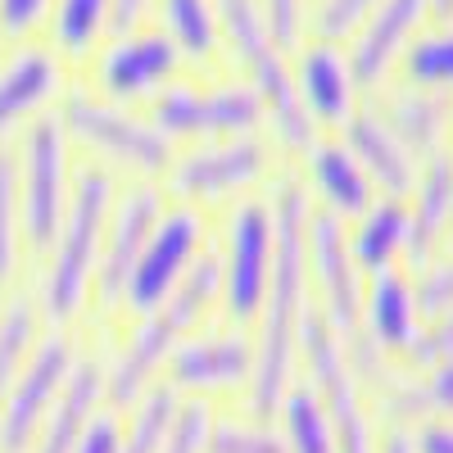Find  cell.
Wrapping results in <instances>:
<instances>
[{
	"instance_id": "cell-43",
	"label": "cell",
	"mask_w": 453,
	"mask_h": 453,
	"mask_svg": "<svg viewBox=\"0 0 453 453\" xmlns=\"http://www.w3.org/2000/svg\"><path fill=\"white\" fill-rule=\"evenodd\" d=\"M412 440V453H453V422H422Z\"/></svg>"
},
{
	"instance_id": "cell-7",
	"label": "cell",
	"mask_w": 453,
	"mask_h": 453,
	"mask_svg": "<svg viewBox=\"0 0 453 453\" xmlns=\"http://www.w3.org/2000/svg\"><path fill=\"white\" fill-rule=\"evenodd\" d=\"M73 177H68V132L59 113H42L23 136V177H19V204H23V236L36 254H50L59 222L68 213Z\"/></svg>"
},
{
	"instance_id": "cell-13",
	"label": "cell",
	"mask_w": 453,
	"mask_h": 453,
	"mask_svg": "<svg viewBox=\"0 0 453 453\" xmlns=\"http://www.w3.org/2000/svg\"><path fill=\"white\" fill-rule=\"evenodd\" d=\"M164 213V196L150 181H136L113 196L104 218V241H100V268H96V299L100 304H123V290L132 277V263L145 250L150 232Z\"/></svg>"
},
{
	"instance_id": "cell-11",
	"label": "cell",
	"mask_w": 453,
	"mask_h": 453,
	"mask_svg": "<svg viewBox=\"0 0 453 453\" xmlns=\"http://www.w3.org/2000/svg\"><path fill=\"white\" fill-rule=\"evenodd\" d=\"M73 363H78V349H73V340L64 331L36 340L27 349L19 376L5 390V403H0V453H27L32 449L55 395L68 381Z\"/></svg>"
},
{
	"instance_id": "cell-45",
	"label": "cell",
	"mask_w": 453,
	"mask_h": 453,
	"mask_svg": "<svg viewBox=\"0 0 453 453\" xmlns=\"http://www.w3.org/2000/svg\"><path fill=\"white\" fill-rule=\"evenodd\" d=\"M381 453H412V440H408V431H386V440H381Z\"/></svg>"
},
{
	"instance_id": "cell-29",
	"label": "cell",
	"mask_w": 453,
	"mask_h": 453,
	"mask_svg": "<svg viewBox=\"0 0 453 453\" xmlns=\"http://www.w3.org/2000/svg\"><path fill=\"white\" fill-rule=\"evenodd\" d=\"M281 418H286V453H335V435L326 422V408L309 386H290L281 399Z\"/></svg>"
},
{
	"instance_id": "cell-22",
	"label": "cell",
	"mask_w": 453,
	"mask_h": 453,
	"mask_svg": "<svg viewBox=\"0 0 453 453\" xmlns=\"http://www.w3.org/2000/svg\"><path fill=\"white\" fill-rule=\"evenodd\" d=\"M412 204H408V268L412 273H422L440 236H444V226H449V200H453V155L449 150H440V155L426 159L422 177L412 181Z\"/></svg>"
},
{
	"instance_id": "cell-46",
	"label": "cell",
	"mask_w": 453,
	"mask_h": 453,
	"mask_svg": "<svg viewBox=\"0 0 453 453\" xmlns=\"http://www.w3.org/2000/svg\"><path fill=\"white\" fill-rule=\"evenodd\" d=\"M431 10L435 14H453V0H431Z\"/></svg>"
},
{
	"instance_id": "cell-37",
	"label": "cell",
	"mask_w": 453,
	"mask_h": 453,
	"mask_svg": "<svg viewBox=\"0 0 453 453\" xmlns=\"http://www.w3.org/2000/svg\"><path fill=\"white\" fill-rule=\"evenodd\" d=\"M376 5H381V0H322V10H318L322 42H340L345 32H358Z\"/></svg>"
},
{
	"instance_id": "cell-27",
	"label": "cell",
	"mask_w": 453,
	"mask_h": 453,
	"mask_svg": "<svg viewBox=\"0 0 453 453\" xmlns=\"http://www.w3.org/2000/svg\"><path fill=\"white\" fill-rule=\"evenodd\" d=\"M381 408L390 422H408V418H453V358L431 363L426 376H386L381 386Z\"/></svg>"
},
{
	"instance_id": "cell-24",
	"label": "cell",
	"mask_w": 453,
	"mask_h": 453,
	"mask_svg": "<svg viewBox=\"0 0 453 453\" xmlns=\"http://www.w3.org/2000/svg\"><path fill=\"white\" fill-rule=\"evenodd\" d=\"M309 155V173H313V186H318V196L326 200V213L331 218H358L372 209V191L376 186L367 181V173L358 168V159L349 155L345 145H309L304 150Z\"/></svg>"
},
{
	"instance_id": "cell-26",
	"label": "cell",
	"mask_w": 453,
	"mask_h": 453,
	"mask_svg": "<svg viewBox=\"0 0 453 453\" xmlns=\"http://www.w3.org/2000/svg\"><path fill=\"white\" fill-rule=\"evenodd\" d=\"M408 250V204L386 196L372 200L367 213H358V232L349 236V254L358 263V273H390L395 258Z\"/></svg>"
},
{
	"instance_id": "cell-4",
	"label": "cell",
	"mask_w": 453,
	"mask_h": 453,
	"mask_svg": "<svg viewBox=\"0 0 453 453\" xmlns=\"http://www.w3.org/2000/svg\"><path fill=\"white\" fill-rule=\"evenodd\" d=\"M218 32L226 36L232 55L250 68L254 96L263 100V113L273 119V132L286 150H309L313 145V119L304 113L295 96V78L281 59V46L273 42L268 23L258 14V0H213Z\"/></svg>"
},
{
	"instance_id": "cell-20",
	"label": "cell",
	"mask_w": 453,
	"mask_h": 453,
	"mask_svg": "<svg viewBox=\"0 0 453 453\" xmlns=\"http://www.w3.org/2000/svg\"><path fill=\"white\" fill-rule=\"evenodd\" d=\"M100 399H104V367L96 358H78L27 453H73L78 440L87 435V426L96 422Z\"/></svg>"
},
{
	"instance_id": "cell-44",
	"label": "cell",
	"mask_w": 453,
	"mask_h": 453,
	"mask_svg": "<svg viewBox=\"0 0 453 453\" xmlns=\"http://www.w3.org/2000/svg\"><path fill=\"white\" fill-rule=\"evenodd\" d=\"M145 10H150V0H113V5H109V27L119 36H127L145 19Z\"/></svg>"
},
{
	"instance_id": "cell-1",
	"label": "cell",
	"mask_w": 453,
	"mask_h": 453,
	"mask_svg": "<svg viewBox=\"0 0 453 453\" xmlns=\"http://www.w3.org/2000/svg\"><path fill=\"white\" fill-rule=\"evenodd\" d=\"M304 226H309V196L295 181H281L273 196V277L268 295L258 309V340H254V372H250V408L254 418H273L290 390L295 372V345H299V322H304L309 295V250H304Z\"/></svg>"
},
{
	"instance_id": "cell-42",
	"label": "cell",
	"mask_w": 453,
	"mask_h": 453,
	"mask_svg": "<svg viewBox=\"0 0 453 453\" xmlns=\"http://www.w3.org/2000/svg\"><path fill=\"white\" fill-rule=\"evenodd\" d=\"M119 440H123L119 422H113L109 412H96V422L87 426V435L78 440V449H73V453H119Z\"/></svg>"
},
{
	"instance_id": "cell-36",
	"label": "cell",
	"mask_w": 453,
	"mask_h": 453,
	"mask_svg": "<svg viewBox=\"0 0 453 453\" xmlns=\"http://www.w3.org/2000/svg\"><path fill=\"white\" fill-rule=\"evenodd\" d=\"M209 426H213L209 403H204V399H181L177 412H173V426H168L159 453H204Z\"/></svg>"
},
{
	"instance_id": "cell-3",
	"label": "cell",
	"mask_w": 453,
	"mask_h": 453,
	"mask_svg": "<svg viewBox=\"0 0 453 453\" xmlns=\"http://www.w3.org/2000/svg\"><path fill=\"white\" fill-rule=\"evenodd\" d=\"M213 304H218V254H200L191 263V273H186V281L155 313L141 318L136 335L127 340V349L113 358V367H104V399L113 408H132L150 386H155V372L173 358V349L200 326V318Z\"/></svg>"
},
{
	"instance_id": "cell-8",
	"label": "cell",
	"mask_w": 453,
	"mask_h": 453,
	"mask_svg": "<svg viewBox=\"0 0 453 453\" xmlns=\"http://www.w3.org/2000/svg\"><path fill=\"white\" fill-rule=\"evenodd\" d=\"M59 123H64L68 141H82L96 155L123 164L141 177H164L173 168V145H168V136L155 132V123L136 119V113H127L119 104H104L87 91H73L64 100Z\"/></svg>"
},
{
	"instance_id": "cell-31",
	"label": "cell",
	"mask_w": 453,
	"mask_h": 453,
	"mask_svg": "<svg viewBox=\"0 0 453 453\" xmlns=\"http://www.w3.org/2000/svg\"><path fill=\"white\" fill-rule=\"evenodd\" d=\"M177 403H181V395L173 390V386H150L132 408V426H127V435L119 440V453H159L164 449V435H168V426H173V412H177Z\"/></svg>"
},
{
	"instance_id": "cell-9",
	"label": "cell",
	"mask_w": 453,
	"mask_h": 453,
	"mask_svg": "<svg viewBox=\"0 0 453 453\" xmlns=\"http://www.w3.org/2000/svg\"><path fill=\"white\" fill-rule=\"evenodd\" d=\"M150 123L159 136H181V141H236L250 136L263 123V100L254 87H168L155 104H150Z\"/></svg>"
},
{
	"instance_id": "cell-33",
	"label": "cell",
	"mask_w": 453,
	"mask_h": 453,
	"mask_svg": "<svg viewBox=\"0 0 453 453\" xmlns=\"http://www.w3.org/2000/svg\"><path fill=\"white\" fill-rule=\"evenodd\" d=\"M109 5L113 0H59L55 5V46L64 55H87L100 32L109 27Z\"/></svg>"
},
{
	"instance_id": "cell-10",
	"label": "cell",
	"mask_w": 453,
	"mask_h": 453,
	"mask_svg": "<svg viewBox=\"0 0 453 453\" xmlns=\"http://www.w3.org/2000/svg\"><path fill=\"white\" fill-rule=\"evenodd\" d=\"M200 254H204V218L191 204L164 209L155 232H150V241H145V250L132 263V277H127V290H123L127 313H136V318L155 313L186 281V273H191V263Z\"/></svg>"
},
{
	"instance_id": "cell-14",
	"label": "cell",
	"mask_w": 453,
	"mask_h": 453,
	"mask_svg": "<svg viewBox=\"0 0 453 453\" xmlns=\"http://www.w3.org/2000/svg\"><path fill=\"white\" fill-rule=\"evenodd\" d=\"M168 173H173V191L186 204L222 200V196L245 191V186H254L263 173H268V150H263L254 136L213 141V145L196 150V155L177 159Z\"/></svg>"
},
{
	"instance_id": "cell-17",
	"label": "cell",
	"mask_w": 453,
	"mask_h": 453,
	"mask_svg": "<svg viewBox=\"0 0 453 453\" xmlns=\"http://www.w3.org/2000/svg\"><path fill=\"white\" fill-rule=\"evenodd\" d=\"M422 309H418V286H412L403 273H376L363 290V309H358V340L376 354H408L412 340L422 331Z\"/></svg>"
},
{
	"instance_id": "cell-35",
	"label": "cell",
	"mask_w": 453,
	"mask_h": 453,
	"mask_svg": "<svg viewBox=\"0 0 453 453\" xmlns=\"http://www.w3.org/2000/svg\"><path fill=\"white\" fill-rule=\"evenodd\" d=\"M204 453H286V444L263 422H232V418H222V422L209 426Z\"/></svg>"
},
{
	"instance_id": "cell-32",
	"label": "cell",
	"mask_w": 453,
	"mask_h": 453,
	"mask_svg": "<svg viewBox=\"0 0 453 453\" xmlns=\"http://www.w3.org/2000/svg\"><path fill=\"white\" fill-rule=\"evenodd\" d=\"M23 258V204H19V159L0 145V290L19 273Z\"/></svg>"
},
{
	"instance_id": "cell-16",
	"label": "cell",
	"mask_w": 453,
	"mask_h": 453,
	"mask_svg": "<svg viewBox=\"0 0 453 453\" xmlns=\"http://www.w3.org/2000/svg\"><path fill=\"white\" fill-rule=\"evenodd\" d=\"M181 55L164 32H127L100 59V87L113 100H145L173 82Z\"/></svg>"
},
{
	"instance_id": "cell-23",
	"label": "cell",
	"mask_w": 453,
	"mask_h": 453,
	"mask_svg": "<svg viewBox=\"0 0 453 453\" xmlns=\"http://www.w3.org/2000/svg\"><path fill=\"white\" fill-rule=\"evenodd\" d=\"M349 155L358 159V168L367 173L372 186H381L386 196L395 200H408L412 181H418V159L408 155V150L395 141V132L381 123V113H349Z\"/></svg>"
},
{
	"instance_id": "cell-6",
	"label": "cell",
	"mask_w": 453,
	"mask_h": 453,
	"mask_svg": "<svg viewBox=\"0 0 453 453\" xmlns=\"http://www.w3.org/2000/svg\"><path fill=\"white\" fill-rule=\"evenodd\" d=\"M273 277V209L263 200H241L226 218L218 254V304L232 326H250L263 309Z\"/></svg>"
},
{
	"instance_id": "cell-41",
	"label": "cell",
	"mask_w": 453,
	"mask_h": 453,
	"mask_svg": "<svg viewBox=\"0 0 453 453\" xmlns=\"http://www.w3.org/2000/svg\"><path fill=\"white\" fill-rule=\"evenodd\" d=\"M50 0H0V32L5 36H27L46 19Z\"/></svg>"
},
{
	"instance_id": "cell-30",
	"label": "cell",
	"mask_w": 453,
	"mask_h": 453,
	"mask_svg": "<svg viewBox=\"0 0 453 453\" xmlns=\"http://www.w3.org/2000/svg\"><path fill=\"white\" fill-rule=\"evenodd\" d=\"M403 59V82L418 91H453V27L426 32L418 42H408Z\"/></svg>"
},
{
	"instance_id": "cell-12",
	"label": "cell",
	"mask_w": 453,
	"mask_h": 453,
	"mask_svg": "<svg viewBox=\"0 0 453 453\" xmlns=\"http://www.w3.org/2000/svg\"><path fill=\"white\" fill-rule=\"evenodd\" d=\"M304 250H309V268H313L318 290H322V318L340 340H349L358 331V309H363V273L349 254L345 222L309 209Z\"/></svg>"
},
{
	"instance_id": "cell-40",
	"label": "cell",
	"mask_w": 453,
	"mask_h": 453,
	"mask_svg": "<svg viewBox=\"0 0 453 453\" xmlns=\"http://www.w3.org/2000/svg\"><path fill=\"white\" fill-rule=\"evenodd\" d=\"M258 14L268 23L273 42L286 50L299 42V27H304V0H258Z\"/></svg>"
},
{
	"instance_id": "cell-15",
	"label": "cell",
	"mask_w": 453,
	"mask_h": 453,
	"mask_svg": "<svg viewBox=\"0 0 453 453\" xmlns=\"http://www.w3.org/2000/svg\"><path fill=\"white\" fill-rule=\"evenodd\" d=\"M173 376V390H232V386H250L254 372V340H245L241 331H209V335H186L173 349V358L164 363Z\"/></svg>"
},
{
	"instance_id": "cell-18",
	"label": "cell",
	"mask_w": 453,
	"mask_h": 453,
	"mask_svg": "<svg viewBox=\"0 0 453 453\" xmlns=\"http://www.w3.org/2000/svg\"><path fill=\"white\" fill-rule=\"evenodd\" d=\"M431 10V0H381L367 23L354 36V50H349V68H354V82L358 87H376L390 73V64L408 50L412 32L422 27Z\"/></svg>"
},
{
	"instance_id": "cell-2",
	"label": "cell",
	"mask_w": 453,
	"mask_h": 453,
	"mask_svg": "<svg viewBox=\"0 0 453 453\" xmlns=\"http://www.w3.org/2000/svg\"><path fill=\"white\" fill-rule=\"evenodd\" d=\"M113 196H119L113 191V177L100 164H91L73 177L68 213H64L59 236L50 245V263L42 268V286H36V313L55 326L78 318L96 290L100 241H104V218H109Z\"/></svg>"
},
{
	"instance_id": "cell-5",
	"label": "cell",
	"mask_w": 453,
	"mask_h": 453,
	"mask_svg": "<svg viewBox=\"0 0 453 453\" xmlns=\"http://www.w3.org/2000/svg\"><path fill=\"white\" fill-rule=\"evenodd\" d=\"M299 354H304L309 376H313L309 390L326 408L335 453H376L372 422L358 399V376L349 372V358H345V340L326 326V318L313 304L304 309V322H299Z\"/></svg>"
},
{
	"instance_id": "cell-38",
	"label": "cell",
	"mask_w": 453,
	"mask_h": 453,
	"mask_svg": "<svg viewBox=\"0 0 453 453\" xmlns=\"http://www.w3.org/2000/svg\"><path fill=\"white\" fill-rule=\"evenodd\" d=\"M444 358H453V309L435 313L431 326L418 331V340H412V349H408L412 367H431V363H444Z\"/></svg>"
},
{
	"instance_id": "cell-25",
	"label": "cell",
	"mask_w": 453,
	"mask_h": 453,
	"mask_svg": "<svg viewBox=\"0 0 453 453\" xmlns=\"http://www.w3.org/2000/svg\"><path fill=\"white\" fill-rule=\"evenodd\" d=\"M381 123L395 132V141L408 150L412 159H431V155H440V150H444L440 141L449 132V104L435 91L403 87V91H395L386 100V119Z\"/></svg>"
},
{
	"instance_id": "cell-21",
	"label": "cell",
	"mask_w": 453,
	"mask_h": 453,
	"mask_svg": "<svg viewBox=\"0 0 453 453\" xmlns=\"http://www.w3.org/2000/svg\"><path fill=\"white\" fill-rule=\"evenodd\" d=\"M295 78V96L304 104V113L313 123H349L354 113V68L349 55L340 50L335 42H318L299 55V68L290 73Z\"/></svg>"
},
{
	"instance_id": "cell-47",
	"label": "cell",
	"mask_w": 453,
	"mask_h": 453,
	"mask_svg": "<svg viewBox=\"0 0 453 453\" xmlns=\"http://www.w3.org/2000/svg\"><path fill=\"white\" fill-rule=\"evenodd\" d=\"M444 236L453 241V200H449V226H444Z\"/></svg>"
},
{
	"instance_id": "cell-28",
	"label": "cell",
	"mask_w": 453,
	"mask_h": 453,
	"mask_svg": "<svg viewBox=\"0 0 453 453\" xmlns=\"http://www.w3.org/2000/svg\"><path fill=\"white\" fill-rule=\"evenodd\" d=\"M164 36L186 59H209L218 50L213 0H164Z\"/></svg>"
},
{
	"instance_id": "cell-39",
	"label": "cell",
	"mask_w": 453,
	"mask_h": 453,
	"mask_svg": "<svg viewBox=\"0 0 453 453\" xmlns=\"http://www.w3.org/2000/svg\"><path fill=\"white\" fill-rule=\"evenodd\" d=\"M418 309H422L426 318L453 309V254L440 258V263H431V268H422V281H418Z\"/></svg>"
},
{
	"instance_id": "cell-19",
	"label": "cell",
	"mask_w": 453,
	"mask_h": 453,
	"mask_svg": "<svg viewBox=\"0 0 453 453\" xmlns=\"http://www.w3.org/2000/svg\"><path fill=\"white\" fill-rule=\"evenodd\" d=\"M64 91V68L50 50L23 46L0 64V141L19 132V123L36 119Z\"/></svg>"
},
{
	"instance_id": "cell-34",
	"label": "cell",
	"mask_w": 453,
	"mask_h": 453,
	"mask_svg": "<svg viewBox=\"0 0 453 453\" xmlns=\"http://www.w3.org/2000/svg\"><path fill=\"white\" fill-rule=\"evenodd\" d=\"M36 318H42L36 313V299H27V295L10 299L5 318H0V403H5V390L19 376L27 349L36 345Z\"/></svg>"
}]
</instances>
